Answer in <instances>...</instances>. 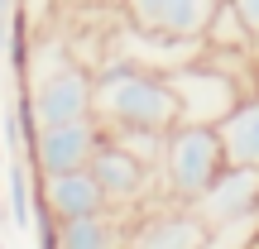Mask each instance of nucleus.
Masks as SVG:
<instances>
[{"label": "nucleus", "instance_id": "nucleus-15", "mask_svg": "<svg viewBox=\"0 0 259 249\" xmlns=\"http://www.w3.org/2000/svg\"><path fill=\"white\" fill-rule=\"evenodd\" d=\"M235 10H240V19H245V29L254 34V43H259V0H231Z\"/></svg>", "mask_w": 259, "mask_h": 249}, {"label": "nucleus", "instance_id": "nucleus-16", "mask_svg": "<svg viewBox=\"0 0 259 249\" xmlns=\"http://www.w3.org/2000/svg\"><path fill=\"white\" fill-rule=\"evenodd\" d=\"M0 192H5V187H0Z\"/></svg>", "mask_w": 259, "mask_h": 249}, {"label": "nucleus", "instance_id": "nucleus-9", "mask_svg": "<svg viewBox=\"0 0 259 249\" xmlns=\"http://www.w3.org/2000/svg\"><path fill=\"white\" fill-rule=\"evenodd\" d=\"M125 244H158V249H192V244H211V230L202 225V216L192 206H168V211H149L144 221L130 225Z\"/></svg>", "mask_w": 259, "mask_h": 249}, {"label": "nucleus", "instance_id": "nucleus-6", "mask_svg": "<svg viewBox=\"0 0 259 249\" xmlns=\"http://www.w3.org/2000/svg\"><path fill=\"white\" fill-rule=\"evenodd\" d=\"M221 0H120L125 24L173 38H202Z\"/></svg>", "mask_w": 259, "mask_h": 249}, {"label": "nucleus", "instance_id": "nucleus-7", "mask_svg": "<svg viewBox=\"0 0 259 249\" xmlns=\"http://www.w3.org/2000/svg\"><path fill=\"white\" fill-rule=\"evenodd\" d=\"M187 206L202 216L206 230L221 225V221H231V216L259 211V168H235V163H226L221 173L206 182V192L197 196V202H187Z\"/></svg>", "mask_w": 259, "mask_h": 249}, {"label": "nucleus", "instance_id": "nucleus-13", "mask_svg": "<svg viewBox=\"0 0 259 249\" xmlns=\"http://www.w3.org/2000/svg\"><path fill=\"white\" fill-rule=\"evenodd\" d=\"M5 182H10V225L24 230L34 221V168H29V158H10Z\"/></svg>", "mask_w": 259, "mask_h": 249}, {"label": "nucleus", "instance_id": "nucleus-10", "mask_svg": "<svg viewBox=\"0 0 259 249\" xmlns=\"http://www.w3.org/2000/svg\"><path fill=\"white\" fill-rule=\"evenodd\" d=\"M216 139H221L226 163H235V168H259V91L235 101V111L216 125Z\"/></svg>", "mask_w": 259, "mask_h": 249}, {"label": "nucleus", "instance_id": "nucleus-5", "mask_svg": "<svg viewBox=\"0 0 259 249\" xmlns=\"http://www.w3.org/2000/svg\"><path fill=\"white\" fill-rule=\"evenodd\" d=\"M92 173H96V182H101L106 202L120 211V206H135V202H144V196H149V187H154L158 168L144 163L139 154H130L120 139L106 134V144L96 148V158H92Z\"/></svg>", "mask_w": 259, "mask_h": 249}, {"label": "nucleus", "instance_id": "nucleus-8", "mask_svg": "<svg viewBox=\"0 0 259 249\" xmlns=\"http://www.w3.org/2000/svg\"><path fill=\"white\" fill-rule=\"evenodd\" d=\"M34 196L53 211V221H72V216H92L106 211V192L96 182L92 168H72V173H34Z\"/></svg>", "mask_w": 259, "mask_h": 249}, {"label": "nucleus", "instance_id": "nucleus-1", "mask_svg": "<svg viewBox=\"0 0 259 249\" xmlns=\"http://www.w3.org/2000/svg\"><path fill=\"white\" fill-rule=\"evenodd\" d=\"M92 115L101 120L106 134H125V129H173L178 125V101L168 72H154L144 63L130 58H106V67L96 72V96Z\"/></svg>", "mask_w": 259, "mask_h": 249}, {"label": "nucleus", "instance_id": "nucleus-11", "mask_svg": "<svg viewBox=\"0 0 259 249\" xmlns=\"http://www.w3.org/2000/svg\"><path fill=\"white\" fill-rule=\"evenodd\" d=\"M58 240L67 249H106V244H125L130 240V225L120 221L115 206L92 216H72V221H58Z\"/></svg>", "mask_w": 259, "mask_h": 249}, {"label": "nucleus", "instance_id": "nucleus-12", "mask_svg": "<svg viewBox=\"0 0 259 249\" xmlns=\"http://www.w3.org/2000/svg\"><path fill=\"white\" fill-rule=\"evenodd\" d=\"M202 43H206V48H245V53H259L254 34L245 29L240 10H235L231 0H221V5H216L211 24H206V34H202Z\"/></svg>", "mask_w": 259, "mask_h": 249}, {"label": "nucleus", "instance_id": "nucleus-4", "mask_svg": "<svg viewBox=\"0 0 259 249\" xmlns=\"http://www.w3.org/2000/svg\"><path fill=\"white\" fill-rule=\"evenodd\" d=\"M106 144V129L96 115H82V120H63V125H44L29 148V168L38 177L44 173H72V168H92L96 148Z\"/></svg>", "mask_w": 259, "mask_h": 249}, {"label": "nucleus", "instance_id": "nucleus-2", "mask_svg": "<svg viewBox=\"0 0 259 249\" xmlns=\"http://www.w3.org/2000/svg\"><path fill=\"white\" fill-rule=\"evenodd\" d=\"M221 168H226V154H221V139H216V125H173L163 134L158 173H163V192L173 202L183 206L197 202Z\"/></svg>", "mask_w": 259, "mask_h": 249}, {"label": "nucleus", "instance_id": "nucleus-3", "mask_svg": "<svg viewBox=\"0 0 259 249\" xmlns=\"http://www.w3.org/2000/svg\"><path fill=\"white\" fill-rule=\"evenodd\" d=\"M168 86H173V101H178V125H221L235 111V101L245 96L240 82L221 67H211L206 58L173 67Z\"/></svg>", "mask_w": 259, "mask_h": 249}, {"label": "nucleus", "instance_id": "nucleus-14", "mask_svg": "<svg viewBox=\"0 0 259 249\" xmlns=\"http://www.w3.org/2000/svg\"><path fill=\"white\" fill-rule=\"evenodd\" d=\"M211 244H221V249L259 244V211H245V216H231V221L211 225Z\"/></svg>", "mask_w": 259, "mask_h": 249}]
</instances>
